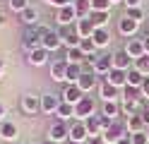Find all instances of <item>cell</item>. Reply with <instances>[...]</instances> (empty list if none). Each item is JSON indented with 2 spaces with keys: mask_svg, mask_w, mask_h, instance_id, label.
<instances>
[{
  "mask_svg": "<svg viewBox=\"0 0 149 144\" xmlns=\"http://www.w3.org/2000/svg\"><path fill=\"white\" fill-rule=\"evenodd\" d=\"M43 31H46V26H41V24H36V26H24V31H22V48H24L26 53L34 51V48H41Z\"/></svg>",
  "mask_w": 149,
  "mask_h": 144,
  "instance_id": "1",
  "label": "cell"
},
{
  "mask_svg": "<svg viewBox=\"0 0 149 144\" xmlns=\"http://www.w3.org/2000/svg\"><path fill=\"white\" fill-rule=\"evenodd\" d=\"M125 134H130L127 132V125H125V120L118 118V120H113V122L108 125V130L101 134V137L106 139V144H118V139H123Z\"/></svg>",
  "mask_w": 149,
  "mask_h": 144,
  "instance_id": "2",
  "label": "cell"
},
{
  "mask_svg": "<svg viewBox=\"0 0 149 144\" xmlns=\"http://www.w3.org/2000/svg\"><path fill=\"white\" fill-rule=\"evenodd\" d=\"M113 70V53H104V55H96L94 63H91V72H94L99 79H106V74Z\"/></svg>",
  "mask_w": 149,
  "mask_h": 144,
  "instance_id": "3",
  "label": "cell"
},
{
  "mask_svg": "<svg viewBox=\"0 0 149 144\" xmlns=\"http://www.w3.org/2000/svg\"><path fill=\"white\" fill-rule=\"evenodd\" d=\"M19 108L24 115H39L41 113V94H34V91L24 94L19 101Z\"/></svg>",
  "mask_w": 149,
  "mask_h": 144,
  "instance_id": "4",
  "label": "cell"
},
{
  "mask_svg": "<svg viewBox=\"0 0 149 144\" xmlns=\"http://www.w3.org/2000/svg\"><path fill=\"white\" fill-rule=\"evenodd\" d=\"M48 139L55 142V144H65V142L70 139V125L65 122V120L53 122V125H51V130H48Z\"/></svg>",
  "mask_w": 149,
  "mask_h": 144,
  "instance_id": "5",
  "label": "cell"
},
{
  "mask_svg": "<svg viewBox=\"0 0 149 144\" xmlns=\"http://www.w3.org/2000/svg\"><path fill=\"white\" fill-rule=\"evenodd\" d=\"M94 113H96V101L91 99L89 94L74 106V120H87L89 115H94Z\"/></svg>",
  "mask_w": 149,
  "mask_h": 144,
  "instance_id": "6",
  "label": "cell"
},
{
  "mask_svg": "<svg viewBox=\"0 0 149 144\" xmlns=\"http://www.w3.org/2000/svg\"><path fill=\"white\" fill-rule=\"evenodd\" d=\"M63 103V96L60 94H41V113L46 115H55Z\"/></svg>",
  "mask_w": 149,
  "mask_h": 144,
  "instance_id": "7",
  "label": "cell"
},
{
  "mask_svg": "<svg viewBox=\"0 0 149 144\" xmlns=\"http://www.w3.org/2000/svg\"><path fill=\"white\" fill-rule=\"evenodd\" d=\"M77 10H74V3L72 5H65L60 7L58 12H55V22H58L60 26H68V24H77Z\"/></svg>",
  "mask_w": 149,
  "mask_h": 144,
  "instance_id": "8",
  "label": "cell"
},
{
  "mask_svg": "<svg viewBox=\"0 0 149 144\" xmlns=\"http://www.w3.org/2000/svg\"><path fill=\"white\" fill-rule=\"evenodd\" d=\"M41 46H43L48 53L58 51V48L63 46V36H60V31H53V29H48V26H46V31H43V38H41Z\"/></svg>",
  "mask_w": 149,
  "mask_h": 144,
  "instance_id": "9",
  "label": "cell"
},
{
  "mask_svg": "<svg viewBox=\"0 0 149 144\" xmlns=\"http://www.w3.org/2000/svg\"><path fill=\"white\" fill-rule=\"evenodd\" d=\"M60 36H63V46H68V48H77L79 41H82V36H79V31H77V24L63 26V29H60Z\"/></svg>",
  "mask_w": 149,
  "mask_h": 144,
  "instance_id": "10",
  "label": "cell"
},
{
  "mask_svg": "<svg viewBox=\"0 0 149 144\" xmlns=\"http://www.w3.org/2000/svg\"><path fill=\"white\" fill-rule=\"evenodd\" d=\"M60 96H63V101H65V103H72V106H77V103H79L82 99H84L87 94L82 91L77 84H65V86H63V91H60Z\"/></svg>",
  "mask_w": 149,
  "mask_h": 144,
  "instance_id": "11",
  "label": "cell"
},
{
  "mask_svg": "<svg viewBox=\"0 0 149 144\" xmlns=\"http://www.w3.org/2000/svg\"><path fill=\"white\" fill-rule=\"evenodd\" d=\"M48 51L41 46V48H34V51L26 53V63H29L31 67H43V65H48Z\"/></svg>",
  "mask_w": 149,
  "mask_h": 144,
  "instance_id": "12",
  "label": "cell"
},
{
  "mask_svg": "<svg viewBox=\"0 0 149 144\" xmlns=\"http://www.w3.org/2000/svg\"><path fill=\"white\" fill-rule=\"evenodd\" d=\"M123 51H125L130 58H132V60L147 55V51H144V38H127V43H125Z\"/></svg>",
  "mask_w": 149,
  "mask_h": 144,
  "instance_id": "13",
  "label": "cell"
},
{
  "mask_svg": "<svg viewBox=\"0 0 149 144\" xmlns=\"http://www.w3.org/2000/svg\"><path fill=\"white\" fill-rule=\"evenodd\" d=\"M118 31H120V36H130V38H132L137 31H139V22H135V19H130L127 15L125 17H120L118 19Z\"/></svg>",
  "mask_w": 149,
  "mask_h": 144,
  "instance_id": "14",
  "label": "cell"
},
{
  "mask_svg": "<svg viewBox=\"0 0 149 144\" xmlns=\"http://www.w3.org/2000/svg\"><path fill=\"white\" fill-rule=\"evenodd\" d=\"M99 96H101V101H118L120 89L113 86L108 79H101V82H99Z\"/></svg>",
  "mask_w": 149,
  "mask_h": 144,
  "instance_id": "15",
  "label": "cell"
},
{
  "mask_svg": "<svg viewBox=\"0 0 149 144\" xmlns=\"http://www.w3.org/2000/svg\"><path fill=\"white\" fill-rule=\"evenodd\" d=\"M70 139H74V142H87L89 139V130H87L84 120H72L70 122Z\"/></svg>",
  "mask_w": 149,
  "mask_h": 144,
  "instance_id": "16",
  "label": "cell"
},
{
  "mask_svg": "<svg viewBox=\"0 0 149 144\" xmlns=\"http://www.w3.org/2000/svg\"><path fill=\"white\" fill-rule=\"evenodd\" d=\"M19 137V127L12 122V120H3L0 122V139L3 142H15Z\"/></svg>",
  "mask_w": 149,
  "mask_h": 144,
  "instance_id": "17",
  "label": "cell"
},
{
  "mask_svg": "<svg viewBox=\"0 0 149 144\" xmlns=\"http://www.w3.org/2000/svg\"><path fill=\"white\" fill-rule=\"evenodd\" d=\"M99 82H101V79H99L94 72H82V77L77 79V86H79L84 94H89L91 89H96V86H99Z\"/></svg>",
  "mask_w": 149,
  "mask_h": 144,
  "instance_id": "18",
  "label": "cell"
},
{
  "mask_svg": "<svg viewBox=\"0 0 149 144\" xmlns=\"http://www.w3.org/2000/svg\"><path fill=\"white\" fill-rule=\"evenodd\" d=\"M65 77H68V63L65 60L51 63V79L53 82H65Z\"/></svg>",
  "mask_w": 149,
  "mask_h": 144,
  "instance_id": "19",
  "label": "cell"
},
{
  "mask_svg": "<svg viewBox=\"0 0 149 144\" xmlns=\"http://www.w3.org/2000/svg\"><path fill=\"white\" fill-rule=\"evenodd\" d=\"M63 60L68 63V65H82V63H87L89 58L82 53V48L77 46V48H68V53H65V58H63Z\"/></svg>",
  "mask_w": 149,
  "mask_h": 144,
  "instance_id": "20",
  "label": "cell"
},
{
  "mask_svg": "<svg viewBox=\"0 0 149 144\" xmlns=\"http://www.w3.org/2000/svg\"><path fill=\"white\" fill-rule=\"evenodd\" d=\"M106 79H108L111 84H113V86L123 89V86L127 84V70H116V67H113V70H111V72L106 74Z\"/></svg>",
  "mask_w": 149,
  "mask_h": 144,
  "instance_id": "21",
  "label": "cell"
},
{
  "mask_svg": "<svg viewBox=\"0 0 149 144\" xmlns=\"http://www.w3.org/2000/svg\"><path fill=\"white\" fill-rule=\"evenodd\" d=\"M19 22H22L24 26H36V24H39V10L29 5L24 12H19Z\"/></svg>",
  "mask_w": 149,
  "mask_h": 144,
  "instance_id": "22",
  "label": "cell"
},
{
  "mask_svg": "<svg viewBox=\"0 0 149 144\" xmlns=\"http://www.w3.org/2000/svg\"><path fill=\"white\" fill-rule=\"evenodd\" d=\"M132 58H130L125 51H118V53H113V67L116 70H130L132 67Z\"/></svg>",
  "mask_w": 149,
  "mask_h": 144,
  "instance_id": "23",
  "label": "cell"
},
{
  "mask_svg": "<svg viewBox=\"0 0 149 144\" xmlns=\"http://www.w3.org/2000/svg\"><path fill=\"white\" fill-rule=\"evenodd\" d=\"M125 125H127V132H130V134L147 130V122L142 120V115H130V118H125Z\"/></svg>",
  "mask_w": 149,
  "mask_h": 144,
  "instance_id": "24",
  "label": "cell"
},
{
  "mask_svg": "<svg viewBox=\"0 0 149 144\" xmlns=\"http://www.w3.org/2000/svg\"><path fill=\"white\" fill-rule=\"evenodd\" d=\"M91 41L96 43V48H106L111 43V31H108L106 26H101V29H96V31L91 34Z\"/></svg>",
  "mask_w": 149,
  "mask_h": 144,
  "instance_id": "25",
  "label": "cell"
},
{
  "mask_svg": "<svg viewBox=\"0 0 149 144\" xmlns=\"http://www.w3.org/2000/svg\"><path fill=\"white\" fill-rule=\"evenodd\" d=\"M77 31H79L82 38H91V34L96 31V26L89 17H84V19H77Z\"/></svg>",
  "mask_w": 149,
  "mask_h": 144,
  "instance_id": "26",
  "label": "cell"
},
{
  "mask_svg": "<svg viewBox=\"0 0 149 144\" xmlns=\"http://www.w3.org/2000/svg\"><path fill=\"white\" fill-rule=\"evenodd\" d=\"M120 106L118 101H104V106H101V115H108L111 120H118V115H120Z\"/></svg>",
  "mask_w": 149,
  "mask_h": 144,
  "instance_id": "27",
  "label": "cell"
},
{
  "mask_svg": "<svg viewBox=\"0 0 149 144\" xmlns=\"http://www.w3.org/2000/svg\"><path fill=\"white\" fill-rule=\"evenodd\" d=\"M55 115H58V120H65V122H68V120H74V106H72V103H65V101H63Z\"/></svg>",
  "mask_w": 149,
  "mask_h": 144,
  "instance_id": "28",
  "label": "cell"
},
{
  "mask_svg": "<svg viewBox=\"0 0 149 144\" xmlns=\"http://www.w3.org/2000/svg\"><path fill=\"white\" fill-rule=\"evenodd\" d=\"M137 99H144V96H142V89H139V86L125 84V86H123V101H137Z\"/></svg>",
  "mask_w": 149,
  "mask_h": 144,
  "instance_id": "29",
  "label": "cell"
},
{
  "mask_svg": "<svg viewBox=\"0 0 149 144\" xmlns=\"http://www.w3.org/2000/svg\"><path fill=\"white\" fill-rule=\"evenodd\" d=\"M74 10H77V17L84 19L91 15V0H74Z\"/></svg>",
  "mask_w": 149,
  "mask_h": 144,
  "instance_id": "30",
  "label": "cell"
},
{
  "mask_svg": "<svg viewBox=\"0 0 149 144\" xmlns=\"http://www.w3.org/2000/svg\"><path fill=\"white\" fill-rule=\"evenodd\" d=\"M82 65H68V77H65V84H77V79L82 77Z\"/></svg>",
  "mask_w": 149,
  "mask_h": 144,
  "instance_id": "31",
  "label": "cell"
},
{
  "mask_svg": "<svg viewBox=\"0 0 149 144\" xmlns=\"http://www.w3.org/2000/svg\"><path fill=\"white\" fill-rule=\"evenodd\" d=\"M144 79H147V77L139 72V70H135V67H130V70H127V84L130 86H142Z\"/></svg>",
  "mask_w": 149,
  "mask_h": 144,
  "instance_id": "32",
  "label": "cell"
},
{
  "mask_svg": "<svg viewBox=\"0 0 149 144\" xmlns=\"http://www.w3.org/2000/svg\"><path fill=\"white\" fill-rule=\"evenodd\" d=\"M89 19H91V22H94V26L96 29H101V26H106L108 24V12H94V10H91V15H89Z\"/></svg>",
  "mask_w": 149,
  "mask_h": 144,
  "instance_id": "33",
  "label": "cell"
},
{
  "mask_svg": "<svg viewBox=\"0 0 149 144\" xmlns=\"http://www.w3.org/2000/svg\"><path fill=\"white\" fill-rule=\"evenodd\" d=\"M29 7V0H7V10H10V12H24V10Z\"/></svg>",
  "mask_w": 149,
  "mask_h": 144,
  "instance_id": "34",
  "label": "cell"
},
{
  "mask_svg": "<svg viewBox=\"0 0 149 144\" xmlns=\"http://www.w3.org/2000/svg\"><path fill=\"white\" fill-rule=\"evenodd\" d=\"M135 70H139L144 77H149V55H142V58H137V60L132 63Z\"/></svg>",
  "mask_w": 149,
  "mask_h": 144,
  "instance_id": "35",
  "label": "cell"
},
{
  "mask_svg": "<svg viewBox=\"0 0 149 144\" xmlns=\"http://www.w3.org/2000/svg\"><path fill=\"white\" fill-rule=\"evenodd\" d=\"M111 7H113L111 0H91V10L94 12H111Z\"/></svg>",
  "mask_w": 149,
  "mask_h": 144,
  "instance_id": "36",
  "label": "cell"
},
{
  "mask_svg": "<svg viewBox=\"0 0 149 144\" xmlns=\"http://www.w3.org/2000/svg\"><path fill=\"white\" fill-rule=\"evenodd\" d=\"M125 15H127L130 19H135V22H142V19H144V10H142V7H130Z\"/></svg>",
  "mask_w": 149,
  "mask_h": 144,
  "instance_id": "37",
  "label": "cell"
},
{
  "mask_svg": "<svg viewBox=\"0 0 149 144\" xmlns=\"http://www.w3.org/2000/svg\"><path fill=\"white\" fill-rule=\"evenodd\" d=\"M130 139H132V144H149L147 130H144V132H135V134H130Z\"/></svg>",
  "mask_w": 149,
  "mask_h": 144,
  "instance_id": "38",
  "label": "cell"
},
{
  "mask_svg": "<svg viewBox=\"0 0 149 144\" xmlns=\"http://www.w3.org/2000/svg\"><path fill=\"white\" fill-rule=\"evenodd\" d=\"M46 3H48V5H53V7H65V5H72L74 3V0H46Z\"/></svg>",
  "mask_w": 149,
  "mask_h": 144,
  "instance_id": "39",
  "label": "cell"
},
{
  "mask_svg": "<svg viewBox=\"0 0 149 144\" xmlns=\"http://www.w3.org/2000/svg\"><path fill=\"white\" fill-rule=\"evenodd\" d=\"M123 5L130 10V7H142V0H123Z\"/></svg>",
  "mask_w": 149,
  "mask_h": 144,
  "instance_id": "40",
  "label": "cell"
},
{
  "mask_svg": "<svg viewBox=\"0 0 149 144\" xmlns=\"http://www.w3.org/2000/svg\"><path fill=\"white\" fill-rule=\"evenodd\" d=\"M139 89H142V96H144V99L149 101V77H147V79H144V84L139 86Z\"/></svg>",
  "mask_w": 149,
  "mask_h": 144,
  "instance_id": "41",
  "label": "cell"
},
{
  "mask_svg": "<svg viewBox=\"0 0 149 144\" xmlns=\"http://www.w3.org/2000/svg\"><path fill=\"white\" fill-rule=\"evenodd\" d=\"M87 144H106V139H104V137H89Z\"/></svg>",
  "mask_w": 149,
  "mask_h": 144,
  "instance_id": "42",
  "label": "cell"
},
{
  "mask_svg": "<svg viewBox=\"0 0 149 144\" xmlns=\"http://www.w3.org/2000/svg\"><path fill=\"white\" fill-rule=\"evenodd\" d=\"M5 113H7V108H5V103H3V101H0V122H3V120H5Z\"/></svg>",
  "mask_w": 149,
  "mask_h": 144,
  "instance_id": "43",
  "label": "cell"
},
{
  "mask_svg": "<svg viewBox=\"0 0 149 144\" xmlns=\"http://www.w3.org/2000/svg\"><path fill=\"white\" fill-rule=\"evenodd\" d=\"M118 144H132V139H130V134H125L123 139H118Z\"/></svg>",
  "mask_w": 149,
  "mask_h": 144,
  "instance_id": "44",
  "label": "cell"
},
{
  "mask_svg": "<svg viewBox=\"0 0 149 144\" xmlns=\"http://www.w3.org/2000/svg\"><path fill=\"white\" fill-rule=\"evenodd\" d=\"M144 51H147V55H149V34L144 36Z\"/></svg>",
  "mask_w": 149,
  "mask_h": 144,
  "instance_id": "45",
  "label": "cell"
},
{
  "mask_svg": "<svg viewBox=\"0 0 149 144\" xmlns=\"http://www.w3.org/2000/svg\"><path fill=\"white\" fill-rule=\"evenodd\" d=\"M3 74H5V63L0 60V79H3Z\"/></svg>",
  "mask_w": 149,
  "mask_h": 144,
  "instance_id": "46",
  "label": "cell"
},
{
  "mask_svg": "<svg viewBox=\"0 0 149 144\" xmlns=\"http://www.w3.org/2000/svg\"><path fill=\"white\" fill-rule=\"evenodd\" d=\"M65 144H87V142H74V139H68Z\"/></svg>",
  "mask_w": 149,
  "mask_h": 144,
  "instance_id": "47",
  "label": "cell"
},
{
  "mask_svg": "<svg viewBox=\"0 0 149 144\" xmlns=\"http://www.w3.org/2000/svg\"><path fill=\"white\" fill-rule=\"evenodd\" d=\"M41 144H55V142H51V139H46V142H41Z\"/></svg>",
  "mask_w": 149,
  "mask_h": 144,
  "instance_id": "48",
  "label": "cell"
},
{
  "mask_svg": "<svg viewBox=\"0 0 149 144\" xmlns=\"http://www.w3.org/2000/svg\"><path fill=\"white\" fill-rule=\"evenodd\" d=\"M111 3H113V5H116V3H123V0H111Z\"/></svg>",
  "mask_w": 149,
  "mask_h": 144,
  "instance_id": "49",
  "label": "cell"
},
{
  "mask_svg": "<svg viewBox=\"0 0 149 144\" xmlns=\"http://www.w3.org/2000/svg\"><path fill=\"white\" fill-rule=\"evenodd\" d=\"M147 111H149V101H147Z\"/></svg>",
  "mask_w": 149,
  "mask_h": 144,
  "instance_id": "50",
  "label": "cell"
},
{
  "mask_svg": "<svg viewBox=\"0 0 149 144\" xmlns=\"http://www.w3.org/2000/svg\"><path fill=\"white\" fill-rule=\"evenodd\" d=\"M147 137H149V127H147Z\"/></svg>",
  "mask_w": 149,
  "mask_h": 144,
  "instance_id": "51",
  "label": "cell"
},
{
  "mask_svg": "<svg viewBox=\"0 0 149 144\" xmlns=\"http://www.w3.org/2000/svg\"><path fill=\"white\" fill-rule=\"evenodd\" d=\"M147 34H149V26H147Z\"/></svg>",
  "mask_w": 149,
  "mask_h": 144,
  "instance_id": "52",
  "label": "cell"
},
{
  "mask_svg": "<svg viewBox=\"0 0 149 144\" xmlns=\"http://www.w3.org/2000/svg\"><path fill=\"white\" fill-rule=\"evenodd\" d=\"M0 144H3V139H0Z\"/></svg>",
  "mask_w": 149,
  "mask_h": 144,
  "instance_id": "53",
  "label": "cell"
}]
</instances>
